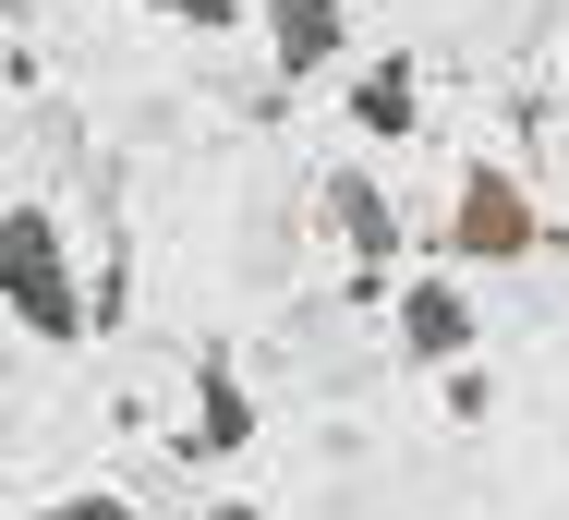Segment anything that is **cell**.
<instances>
[{
  "label": "cell",
  "mask_w": 569,
  "mask_h": 520,
  "mask_svg": "<svg viewBox=\"0 0 569 520\" xmlns=\"http://www.w3.org/2000/svg\"><path fill=\"white\" fill-rule=\"evenodd\" d=\"M0 314L24 327V339H49V351H73L98 303H86V279H73V230L49 207H0Z\"/></svg>",
  "instance_id": "6da1fadb"
},
{
  "label": "cell",
  "mask_w": 569,
  "mask_h": 520,
  "mask_svg": "<svg viewBox=\"0 0 569 520\" xmlns=\"http://www.w3.org/2000/svg\"><path fill=\"white\" fill-rule=\"evenodd\" d=\"M388 339H400V363H472L485 303L460 291V267H412V279L388 291Z\"/></svg>",
  "instance_id": "3957f363"
},
{
  "label": "cell",
  "mask_w": 569,
  "mask_h": 520,
  "mask_svg": "<svg viewBox=\"0 0 569 520\" xmlns=\"http://www.w3.org/2000/svg\"><path fill=\"white\" fill-rule=\"evenodd\" d=\"M546 254V207H533V182L521 170H497V158H472L449 194V267H533Z\"/></svg>",
  "instance_id": "7a4b0ae2"
},
{
  "label": "cell",
  "mask_w": 569,
  "mask_h": 520,
  "mask_svg": "<svg viewBox=\"0 0 569 520\" xmlns=\"http://www.w3.org/2000/svg\"><path fill=\"white\" fill-rule=\"evenodd\" d=\"M194 520H230V509H194Z\"/></svg>",
  "instance_id": "30bf717a"
},
{
  "label": "cell",
  "mask_w": 569,
  "mask_h": 520,
  "mask_svg": "<svg viewBox=\"0 0 569 520\" xmlns=\"http://www.w3.org/2000/svg\"><path fill=\"white\" fill-rule=\"evenodd\" d=\"M37 520H146V509H133V497H110V484H98V497H61V509H37Z\"/></svg>",
  "instance_id": "ba28073f"
},
{
  "label": "cell",
  "mask_w": 569,
  "mask_h": 520,
  "mask_svg": "<svg viewBox=\"0 0 569 520\" xmlns=\"http://www.w3.org/2000/svg\"><path fill=\"white\" fill-rule=\"evenodd\" d=\"M194 448H207V460L254 448V388H242L230 363H194Z\"/></svg>",
  "instance_id": "52a82bcc"
},
{
  "label": "cell",
  "mask_w": 569,
  "mask_h": 520,
  "mask_svg": "<svg viewBox=\"0 0 569 520\" xmlns=\"http://www.w3.org/2000/svg\"><path fill=\"white\" fill-rule=\"evenodd\" d=\"M351 133H363V146H400V133H425V73H412V61H376V73H351Z\"/></svg>",
  "instance_id": "8992f818"
},
{
  "label": "cell",
  "mask_w": 569,
  "mask_h": 520,
  "mask_svg": "<svg viewBox=\"0 0 569 520\" xmlns=\"http://www.w3.org/2000/svg\"><path fill=\"white\" fill-rule=\"evenodd\" d=\"M316 218H328V242H340L351 267H400V207H388L376 170H328L316 182Z\"/></svg>",
  "instance_id": "277c9868"
},
{
  "label": "cell",
  "mask_w": 569,
  "mask_h": 520,
  "mask_svg": "<svg viewBox=\"0 0 569 520\" xmlns=\"http://www.w3.org/2000/svg\"><path fill=\"white\" fill-rule=\"evenodd\" d=\"M230 520H254V509H230Z\"/></svg>",
  "instance_id": "8fae6325"
},
{
  "label": "cell",
  "mask_w": 569,
  "mask_h": 520,
  "mask_svg": "<svg viewBox=\"0 0 569 520\" xmlns=\"http://www.w3.org/2000/svg\"><path fill=\"white\" fill-rule=\"evenodd\" d=\"M146 12H170V24H194V37H219L230 12H242V0H146Z\"/></svg>",
  "instance_id": "9c48e42d"
},
{
  "label": "cell",
  "mask_w": 569,
  "mask_h": 520,
  "mask_svg": "<svg viewBox=\"0 0 569 520\" xmlns=\"http://www.w3.org/2000/svg\"><path fill=\"white\" fill-rule=\"evenodd\" d=\"M254 24H267L279 73H340V49H351V0H254Z\"/></svg>",
  "instance_id": "5b68a950"
}]
</instances>
